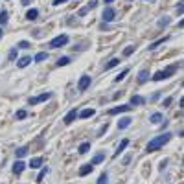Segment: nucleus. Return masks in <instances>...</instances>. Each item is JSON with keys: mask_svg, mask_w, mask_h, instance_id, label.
Instances as JSON below:
<instances>
[{"mask_svg": "<svg viewBox=\"0 0 184 184\" xmlns=\"http://www.w3.org/2000/svg\"><path fill=\"white\" fill-rule=\"evenodd\" d=\"M135 52V46H127V48H123V55L127 57V55H131Z\"/></svg>", "mask_w": 184, "mask_h": 184, "instance_id": "72a5a7b5", "label": "nucleus"}, {"mask_svg": "<svg viewBox=\"0 0 184 184\" xmlns=\"http://www.w3.org/2000/svg\"><path fill=\"white\" fill-rule=\"evenodd\" d=\"M94 112H96L94 109H83L81 112H77V118H83V120H85V118H92Z\"/></svg>", "mask_w": 184, "mask_h": 184, "instance_id": "f8f14e48", "label": "nucleus"}, {"mask_svg": "<svg viewBox=\"0 0 184 184\" xmlns=\"http://www.w3.org/2000/svg\"><path fill=\"white\" fill-rule=\"evenodd\" d=\"M42 162H44V160H42L41 157L31 159V160H29V168H41V166H42Z\"/></svg>", "mask_w": 184, "mask_h": 184, "instance_id": "a211bd4d", "label": "nucleus"}, {"mask_svg": "<svg viewBox=\"0 0 184 184\" xmlns=\"http://www.w3.org/2000/svg\"><path fill=\"white\" fill-rule=\"evenodd\" d=\"M166 166H168V160H162V162H160V164H159V170H160V171H162V170H164V168H166Z\"/></svg>", "mask_w": 184, "mask_h": 184, "instance_id": "4c0bfd02", "label": "nucleus"}, {"mask_svg": "<svg viewBox=\"0 0 184 184\" xmlns=\"http://www.w3.org/2000/svg\"><path fill=\"white\" fill-rule=\"evenodd\" d=\"M90 83H92L90 76H87V74H85V76H81V77H79V83H77V88H79L81 92H85V90H87V88L90 87Z\"/></svg>", "mask_w": 184, "mask_h": 184, "instance_id": "423d86ee", "label": "nucleus"}, {"mask_svg": "<svg viewBox=\"0 0 184 184\" xmlns=\"http://www.w3.org/2000/svg\"><path fill=\"white\" fill-rule=\"evenodd\" d=\"M7 22V11L6 9H0V26H4Z\"/></svg>", "mask_w": 184, "mask_h": 184, "instance_id": "bb28decb", "label": "nucleus"}, {"mask_svg": "<svg viewBox=\"0 0 184 184\" xmlns=\"http://www.w3.org/2000/svg\"><path fill=\"white\" fill-rule=\"evenodd\" d=\"M170 140H171V133H162V135H159V136H155L153 140H149V142H147V147H146V151H147V153H151V151H157V149L164 147V146H166Z\"/></svg>", "mask_w": 184, "mask_h": 184, "instance_id": "f257e3e1", "label": "nucleus"}, {"mask_svg": "<svg viewBox=\"0 0 184 184\" xmlns=\"http://www.w3.org/2000/svg\"><path fill=\"white\" fill-rule=\"evenodd\" d=\"M103 22H112L114 18H116V11L112 9V7H107V9H103Z\"/></svg>", "mask_w": 184, "mask_h": 184, "instance_id": "0eeeda50", "label": "nucleus"}, {"mask_svg": "<svg viewBox=\"0 0 184 184\" xmlns=\"http://www.w3.org/2000/svg\"><path fill=\"white\" fill-rule=\"evenodd\" d=\"M118 63H120V59H118V57H114V59H111V61H109V63L105 65V70H111V68H112V66H116Z\"/></svg>", "mask_w": 184, "mask_h": 184, "instance_id": "a878e982", "label": "nucleus"}, {"mask_svg": "<svg viewBox=\"0 0 184 184\" xmlns=\"http://www.w3.org/2000/svg\"><path fill=\"white\" fill-rule=\"evenodd\" d=\"M92 170H94V164H85V166H81V168H79V177H85V175L92 173Z\"/></svg>", "mask_w": 184, "mask_h": 184, "instance_id": "9b49d317", "label": "nucleus"}, {"mask_svg": "<svg viewBox=\"0 0 184 184\" xmlns=\"http://www.w3.org/2000/svg\"><path fill=\"white\" fill-rule=\"evenodd\" d=\"M171 101H173V98H166V100L162 101V105H164V107H170V105H171Z\"/></svg>", "mask_w": 184, "mask_h": 184, "instance_id": "e433bc0d", "label": "nucleus"}, {"mask_svg": "<svg viewBox=\"0 0 184 184\" xmlns=\"http://www.w3.org/2000/svg\"><path fill=\"white\" fill-rule=\"evenodd\" d=\"M70 61H72V59L65 55V57H61V59L57 61V66H65V65H70Z\"/></svg>", "mask_w": 184, "mask_h": 184, "instance_id": "cd10ccee", "label": "nucleus"}, {"mask_svg": "<svg viewBox=\"0 0 184 184\" xmlns=\"http://www.w3.org/2000/svg\"><path fill=\"white\" fill-rule=\"evenodd\" d=\"M24 170H26V162H22V160H17V162L13 164V173H15V175H20Z\"/></svg>", "mask_w": 184, "mask_h": 184, "instance_id": "6e6552de", "label": "nucleus"}, {"mask_svg": "<svg viewBox=\"0 0 184 184\" xmlns=\"http://www.w3.org/2000/svg\"><path fill=\"white\" fill-rule=\"evenodd\" d=\"M131 159H133V155H127V157L123 159V164H129V162H131Z\"/></svg>", "mask_w": 184, "mask_h": 184, "instance_id": "ea45409f", "label": "nucleus"}, {"mask_svg": "<svg viewBox=\"0 0 184 184\" xmlns=\"http://www.w3.org/2000/svg\"><path fill=\"white\" fill-rule=\"evenodd\" d=\"M127 74H129V70H127V68H125V70H123V72H120V74H118V76H116V77H114V83H120V81H122V79H123V77H125V76H127Z\"/></svg>", "mask_w": 184, "mask_h": 184, "instance_id": "c85d7f7f", "label": "nucleus"}, {"mask_svg": "<svg viewBox=\"0 0 184 184\" xmlns=\"http://www.w3.org/2000/svg\"><path fill=\"white\" fill-rule=\"evenodd\" d=\"M7 57H9V61L18 59V50H17V48H11V50H9V53H7Z\"/></svg>", "mask_w": 184, "mask_h": 184, "instance_id": "b1692460", "label": "nucleus"}, {"mask_svg": "<svg viewBox=\"0 0 184 184\" xmlns=\"http://www.w3.org/2000/svg\"><path fill=\"white\" fill-rule=\"evenodd\" d=\"M88 149H90V144H88V142H83L77 151H79V155H85V153H88Z\"/></svg>", "mask_w": 184, "mask_h": 184, "instance_id": "4be33fe9", "label": "nucleus"}, {"mask_svg": "<svg viewBox=\"0 0 184 184\" xmlns=\"http://www.w3.org/2000/svg\"><path fill=\"white\" fill-rule=\"evenodd\" d=\"M131 109H133V105H118V107L109 109V116H116V114H122V112H129Z\"/></svg>", "mask_w": 184, "mask_h": 184, "instance_id": "39448f33", "label": "nucleus"}, {"mask_svg": "<svg viewBox=\"0 0 184 184\" xmlns=\"http://www.w3.org/2000/svg\"><path fill=\"white\" fill-rule=\"evenodd\" d=\"M29 61H31V57H29V55H22V57H18L17 66H18V68H26V66L29 65Z\"/></svg>", "mask_w": 184, "mask_h": 184, "instance_id": "1a4fd4ad", "label": "nucleus"}, {"mask_svg": "<svg viewBox=\"0 0 184 184\" xmlns=\"http://www.w3.org/2000/svg\"><path fill=\"white\" fill-rule=\"evenodd\" d=\"M166 41H170V37H164V39H159V41H155V42H153V44L149 46V50H157V48H159L160 44H164Z\"/></svg>", "mask_w": 184, "mask_h": 184, "instance_id": "6ab92c4d", "label": "nucleus"}, {"mask_svg": "<svg viewBox=\"0 0 184 184\" xmlns=\"http://www.w3.org/2000/svg\"><path fill=\"white\" fill-rule=\"evenodd\" d=\"M28 151H29L28 147H18V149L15 151V155H17V159H22V157H26V155H28Z\"/></svg>", "mask_w": 184, "mask_h": 184, "instance_id": "5701e85b", "label": "nucleus"}, {"mask_svg": "<svg viewBox=\"0 0 184 184\" xmlns=\"http://www.w3.org/2000/svg\"><path fill=\"white\" fill-rule=\"evenodd\" d=\"M98 184H109V177H107V173H101V175H100Z\"/></svg>", "mask_w": 184, "mask_h": 184, "instance_id": "2f4dec72", "label": "nucleus"}, {"mask_svg": "<svg viewBox=\"0 0 184 184\" xmlns=\"http://www.w3.org/2000/svg\"><path fill=\"white\" fill-rule=\"evenodd\" d=\"M149 120H151V123H162V120H164V116H162L160 112H153Z\"/></svg>", "mask_w": 184, "mask_h": 184, "instance_id": "2eb2a0df", "label": "nucleus"}, {"mask_svg": "<svg viewBox=\"0 0 184 184\" xmlns=\"http://www.w3.org/2000/svg\"><path fill=\"white\" fill-rule=\"evenodd\" d=\"M144 103H146L144 96H133L131 98V105H144Z\"/></svg>", "mask_w": 184, "mask_h": 184, "instance_id": "4468645a", "label": "nucleus"}, {"mask_svg": "<svg viewBox=\"0 0 184 184\" xmlns=\"http://www.w3.org/2000/svg\"><path fill=\"white\" fill-rule=\"evenodd\" d=\"M170 22H171V18H170V17H164V18H160V20H159V26H160V28H166Z\"/></svg>", "mask_w": 184, "mask_h": 184, "instance_id": "7c9ffc66", "label": "nucleus"}, {"mask_svg": "<svg viewBox=\"0 0 184 184\" xmlns=\"http://www.w3.org/2000/svg\"><path fill=\"white\" fill-rule=\"evenodd\" d=\"M179 66H181V63H179V65H171V66H168L166 70H160V72L153 74V77H151V79H153V81H162V79H168V77H171V76H173V72H175Z\"/></svg>", "mask_w": 184, "mask_h": 184, "instance_id": "f03ea898", "label": "nucleus"}, {"mask_svg": "<svg viewBox=\"0 0 184 184\" xmlns=\"http://www.w3.org/2000/svg\"><path fill=\"white\" fill-rule=\"evenodd\" d=\"M68 0H53V6H61V4H66Z\"/></svg>", "mask_w": 184, "mask_h": 184, "instance_id": "58836bf2", "label": "nucleus"}, {"mask_svg": "<svg viewBox=\"0 0 184 184\" xmlns=\"http://www.w3.org/2000/svg\"><path fill=\"white\" fill-rule=\"evenodd\" d=\"M131 122H133V118H122V120L118 122V129H125V127H129Z\"/></svg>", "mask_w": 184, "mask_h": 184, "instance_id": "dca6fc26", "label": "nucleus"}, {"mask_svg": "<svg viewBox=\"0 0 184 184\" xmlns=\"http://www.w3.org/2000/svg\"><path fill=\"white\" fill-rule=\"evenodd\" d=\"M76 118H77V111L74 109V111H70V112H68V114L65 116V123H66V125H70V123H72V122H74Z\"/></svg>", "mask_w": 184, "mask_h": 184, "instance_id": "ddd939ff", "label": "nucleus"}, {"mask_svg": "<svg viewBox=\"0 0 184 184\" xmlns=\"http://www.w3.org/2000/svg\"><path fill=\"white\" fill-rule=\"evenodd\" d=\"M26 116H28V112H26L24 109H20V111H17V112H15V118H17V120H24Z\"/></svg>", "mask_w": 184, "mask_h": 184, "instance_id": "c756f323", "label": "nucleus"}, {"mask_svg": "<svg viewBox=\"0 0 184 184\" xmlns=\"http://www.w3.org/2000/svg\"><path fill=\"white\" fill-rule=\"evenodd\" d=\"M88 9H90V7H88V6H83V7H81V9H79V11H77V15H79V17H85V15H87V13H88Z\"/></svg>", "mask_w": 184, "mask_h": 184, "instance_id": "473e14b6", "label": "nucleus"}, {"mask_svg": "<svg viewBox=\"0 0 184 184\" xmlns=\"http://www.w3.org/2000/svg\"><path fill=\"white\" fill-rule=\"evenodd\" d=\"M29 46H31V44H29L28 41H20V42H18V48H24V50H26V48H29Z\"/></svg>", "mask_w": 184, "mask_h": 184, "instance_id": "c9c22d12", "label": "nucleus"}, {"mask_svg": "<svg viewBox=\"0 0 184 184\" xmlns=\"http://www.w3.org/2000/svg\"><path fill=\"white\" fill-rule=\"evenodd\" d=\"M103 160H105V153H96L92 159V164H101Z\"/></svg>", "mask_w": 184, "mask_h": 184, "instance_id": "aec40b11", "label": "nucleus"}, {"mask_svg": "<svg viewBox=\"0 0 184 184\" xmlns=\"http://www.w3.org/2000/svg\"><path fill=\"white\" fill-rule=\"evenodd\" d=\"M103 2H105V4H112L114 0H103Z\"/></svg>", "mask_w": 184, "mask_h": 184, "instance_id": "37998d69", "label": "nucleus"}, {"mask_svg": "<svg viewBox=\"0 0 184 184\" xmlns=\"http://www.w3.org/2000/svg\"><path fill=\"white\" fill-rule=\"evenodd\" d=\"M2 35H4V31H2V28H0V39H2Z\"/></svg>", "mask_w": 184, "mask_h": 184, "instance_id": "c03bdc74", "label": "nucleus"}, {"mask_svg": "<svg viewBox=\"0 0 184 184\" xmlns=\"http://www.w3.org/2000/svg\"><path fill=\"white\" fill-rule=\"evenodd\" d=\"M46 59H48V53H46V52H39V53L35 55V61H37V63H42V61H46Z\"/></svg>", "mask_w": 184, "mask_h": 184, "instance_id": "393cba45", "label": "nucleus"}, {"mask_svg": "<svg viewBox=\"0 0 184 184\" xmlns=\"http://www.w3.org/2000/svg\"><path fill=\"white\" fill-rule=\"evenodd\" d=\"M66 42H68V35H66V33H63V35L55 37V39L50 42V48H63Z\"/></svg>", "mask_w": 184, "mask_h": 184, "instance_id": "20e7f679", "label": "nucleus"}, {"mask_svg": "<svg viewBox=\"0 0 184 184\" xmlns=\"http://www.w3.org/2000/svg\"><path fill=\"white\" fill-rule=\"evenodd\" d=\"M46 173H48V170L44 168V170H42V171L39 173V177H37V182H42V179H44V175H46Z\"/></svg>", "mask_w": 184, "mask_h": 184, "instance_id": "f704fd0d", "label": "nucleus"}, {"mask_svg": "<svg viewBox=\"0 0 184 184\" xmlns=\"http://www.w3.org/2000/svg\"><path fill=\"white\" fill-rule=\"evenodd\" d=\"M20 2H22V6H28V4H29L31 0H20Z\"/></svg>", "mask_w": 184, "mask_h": 184, "instance_id": "79ce46f5", "label": "nucleus"}, {"mask_svg": "<svg viewBox=\"0 0 184 184\" xmlns=\"http://www.w3.org/2000/svg\"><path fill=\"white\" fill-rule=\"evenodd\" d=\"M127 146H129V140H127V138H123V140L120 142V146H118V149L114 151V155H112V157H114V159H118V155H122V151H123Z\"/></svg>", "mask_w": 184, "mask_h": 184, "instance_id": "9d476101", "label": "nucleus"}, {"mask_svg": "<svg viewBox=\"0 0 184 184\" xmlns=\"http://www.w3.org/2000/svg\"><path fill=\"white\" fill-rule=\"evenodd\" d=\"M159 98H160V94H159V92H155V94L151 96V100H153V101H155V100H159Z\"/></svg>", "mask_w": 184, "mask_h": 184, "instance_id": "a19ab883", "label": "nucleus"}, {"mask_svg": "<svg viewBox=\"0 0 184 184\" xmlns=\"http://www.w3.org/2000/svg\"><path fill=\"white\" fill-rule=\"evenodd\" d=\"M37 17H39V11H37V9H29V11L26 13V18H28V20H35Z\"/></svg>", "mask_w": 184, "mask_h": 184, "instance_id": "412c9836", "label": "nucleus"}, {"mask_svg": "<svg viewBox=\"0 0 184 184\" xmlns=\"http://www.w3.org/2000/svg\"><path fill=\"white\" fill-rule=\"evenodd\" d=\"M50 98H52V92H44V94H39V96H33V98H29V100H28V103H29V105L44 103V101H48Z\"/></svg>", "mask_w": 184, "mask_h": 184, "instance_id": "7ed1b4c3", "label": "nucleus"}, {"mask_svg": "<svg viewBox=\"0 0 184 184\" xmlns=\"http://www.w3.org/2000/svg\"><path fill=\"white\" fill-rule=\"evenodd\" d=\"M147 79H149V72H147V70H142V72L138 74V83L142 85V83H146Z\"/></svg>", "mask_w": 184, "mask_h": 184, "instance_id": "f3484780", "label": "nucleus"}]
</instances>
